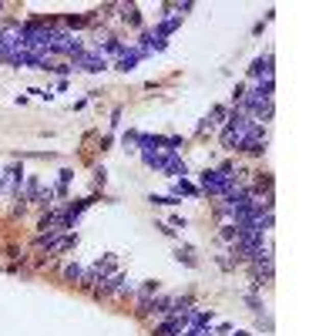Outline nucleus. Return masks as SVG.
I'll return each instance as SVG.
<instances>
[{
    "label": "nucleus",
    "instance_id": "nucleus-8",
    "mask_svg": "<svg viewBox=\"0 0 336 336\" xmlns=\"http://www.w3.org/2000/svg\"><path fill=\"white\" fill-rule=\"evenodd\" d=\"M125 20H128V24H141V17H138V7H125Z\"/></svg>",
    "mask_w": 336,
    "mask_h": 336
},
{
    "label": "nucleus",
    "instance_id": "nucleus-5",
    "mask_svg": "<svg viewBox=\"0 0 336 336\" xmlns=\"http://www.w3.org/2000/svg\"><path fill=\"white\" fill-rule=\"evenodd\" d=\"M141 57H145V54H141V51H138V47L131 51V54H128V51H125V54H121V61H118V67H121V71H131V67H135L138 61H141Z\"/></svg>",
    "mask_w": 336,
    "mask_h": 336
},
{
    "label": "nucleus",
    "instance_id": "nucleus-2",
    "mask_svg": "<svg viewBox=\"0 0 336 336\" xmlns=\"http://www.w3.org/2000/svg\"><path fill=\"white\" fill-rule=\"evenodd\" d=\"M74 67H81V71H104V67H108V61H104L101 51H98V54H84V51H81L78 61H74Z\"/></svg>",
    "mask_w": 336,
    "mask_h": 336
},
{
    "label": "nucleus",
    "instance_id": "nucleus-10",
    "mask_svg": "<svg viewBox=\"0 0 336 336\" xmlns=\"http://www.w3.org/2000/svg\"><path fill=\"white\" fill-rule=\"evenodd\" d=\"M235 336H249V333H235Z\"/></svg>",
    "mask_w": 336,
    "mask_h": 336
},
{
    "label": "nucleus",
    "instance_id": "nucleus-1",
    "mask_svg": "<svg viewBox=\"0 0 336 336\" xmlns=\"http://www.w3.org/2000/svg\"><path fill=\"white\" fill-rule=\"evenodd\" d=\"M232 185H235V178H232V175H225V172H202V192L225 195Z\"/></svg>",
    "mask_w": 336,
    "mask_h": 336
},
{
    "label": "nucleus",
    "instance_id": "nucleus-6",
    "mask_svg": "<svg viewBox=\"0 0 336 336\" xmlns=\"http://www.w3.org/2000/svg\"><path fill=\"white\" fill-rule=\"evenodd\" d=\"M84 276H88V272L81 269L78 262H71V266H64V279H71V282H78V279H84Z\"/></svg>",
    "mask_w": 336,
    "mask_h": 336
},
{
    "label": "nucleus",
    "instance_id": "nucleus-7",
    "mask_svg": "<svg viewBox=\"0 0 336 336\" xmlns=\"http://www.w3.org/2000/svg\"><path fill=\"white\" fill-rule=\"evenodd\" d=\"M175 192H178V195H199V188H192L185 178H178V182H175Z\"/></svg>",
    "mask_w": 336,
    "mask_h": 336
},
{
    "label": "nucleus",
    "instance_id": "nucleus-3",
    "mask_svg": "<svg viewBox=\"0 0 336 336\" xmlns=\"http://www.w3.org/2000/svg\"><path fill=\"white\" fill-rule=\"evenodd\" d=\"M249 74H252V78H259L262 84H266V81H272V57H269V54L259 57L256 64H252V71H249Z\"/></svg>",
    "mask_w": 336,
    "mask_h": 336
},
{
    "label": "nucleus",
    "instance_id": "nucleus-9",
    "mask_svg": "<svg viewBox=\"0 0 336 336\" xmlns=\"http://www.w3.org/2000/svg\"><path fill=\"white\" fill-rule=\"evenodd\" d=\"M27 199H40V185H37V178H31V182H27Z\"/></svg>",
    "mask_w": 336,
    "mask_h": 336
},
{
    "label": "nucleus",
    "instance_id": "nucleus-4",
    "mask_svg": "<svg viewBox=\"0 0 336 336\" xmlns=\"http://www.w3.org/2000/svg\"><path fill=\"white\" fill-rule=\"evenodd\" d=\"M222 118H225V108H215V111H212V114H208V118L199 125V131H215L219 125H222Z\"/></svg>",
    "mask_w": 336,
    "mask_h": 336
}]
</instances>
